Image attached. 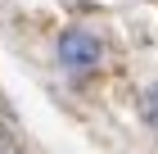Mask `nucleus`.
<instances>
[{"instance_id":"nucleus-1","label":"nucleus","mask_w":158,"mask_h":154,"mask_svg":"<svg viewBox=\"0 0 158 154\" xmlns=\"http://www.w3.org/2000/svg\"><path fill=\"white\" fill-rule=\"evenodd\" d=\"M99 55H104V46H99V36L86 32V27H68V32L59 36V64L68 73H90L99 64Z\"/></svg>"},{"instance_id":"nucleus-2","label":"nucleus","mask_w":158,"mask_h":154,"mask_svg":"<svg viewBox=\"0 0 158 154\" xmlns=\"http://www.w3.org/2000/svg\"><path fill=\"white\" fill-rule=\"evenodd\" d=\"M140 118H145V127L158 131V86H149V91L140 95Z\"/></svg>"},{"instance_id":"nucleus-3","label":"nucleus","mask_w":158,"mask_h":154,"mask_svg":"<svg viewBox=\"0 0 158 154\" xmlns=\"http://www.w3.org/2000/svg\"><path fill=\"white\" fill-rule=\"evenodd\" d=\"M0 154H23V150H18V145H14L9 136H5V131H0Z\"/></svg>"}]
</instances>
